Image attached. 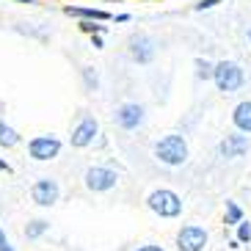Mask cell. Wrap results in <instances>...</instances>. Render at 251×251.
I'll return each mask as SVG.
<instances>
[{"label": "cell", "mask_w": 251, "mask_h": 251, "mask_svg": "<svg viewBox=\"0 0 251 251\" xmlns=\"http://www.w3.org/2000/svg\"><path fill=\"white\" fill-rule=\"evenodd\" d=\"M191 157V147H188V138L179 133H169L163 138L155 141V160L169 166V169H177V166H185Z\"/></svg>", "instance_id": "cell-1"}, {"label": "cell", "mask_w": 251, "mask_h": 251, "mask_svg": "<svg viewBox=\"0 0 251 251\" xmlns=\"http://www.w3.org/2000/svg\"><path fill=\"white\" fill-rule=\"evenodd\" d=\"M213 83L221 94H235L243 89L246 72L237 61H218V64H213Z\"/></svg>", "instance_id": "cell-2"}, {"label": "cell", "mask_w": 251, "mask_h": 251, "mask_svg": "<svg viewBox=\"0 0 251 251\" xmlns=\"http://www.w3.org/2000/svg\"><path fill=\"white\" fill-rule=\"evenodd\" d=\"M147 207L157 218H179L182 215V196L171 188H155L147 196Z\"/></svg>", "instance_id": "cell-3"}, {"label": "cell", "mask_w": 251, "mask_h": 251, "mask_svg": "<svg viewBox=\"0 0 251 251\" xmlns=\"http://www.w3.org/2000/svg\"><path fill=\"white\" fill-rule=\"evenodd\" d=\"M64 149V141L52 133H42V135H33L28 141V157L36 163H47V160H55Z\"/></svg>", "instance_id": "cell-4"}, {"label": "cell", "mask_w": 251, "mask_h": 251, "mask_svg": "<svg viewBox=\"0 0 251 251\" xmlns=\"http://www.w3.org/2000/svg\"><path fill=\"white\" fill-rule=\"evenodd\" d=\"M83 185L94 193H108L119 185V174L111 166H89L83 174Z\"/></svg>", "instance_id": "cell-5"}, {"label": "cell", "mask_w": 251, "mask_h": 251, "mask_svg": "<svg viewBox=\"0 0 251 251\" xmlns=\"http://www.w3.org/2000/svg\"><path fill=\"white\" fill-rule=\"evenodd\" d=\"M113 122H116L122 130L133 133V130L144 127V122H147V108L141 102H122L116 111H113Z\"/></svg>", "instance_id": "cell-6"}, {"label": "cell", "mask_w": 251, "mask_h": 251, "mask_svg": "<svg viewBox=\"0 0 251 251\" xmlns=\"http://www.w3.org/2000/svg\"><path fill=\"white\" fill-rule=\"evenodd\" d=\"M210 243V232L199 224H185L177 232V249L179 251H204Z\"/></svg>", "instance_id": "cell-7"}, {"label": "cell", "mask_w": 251, "mask_h": 251, "mask_svg": "<svg viewBox=\"0 0 251 251\" xmlns=\"http://www.w3.org/2000/svg\"><path fill=\"white\" fill-rule=\"evenodd\" d=\"M127 50H130V58H133L135 64H141V67L152 64L155 55H157V45L149 33H133V36L127 39Z\"/></svg>", "instance_id": "cell-8"}, {"label": "cell", "mask_w": 251, "mask_h": 251, "mask_svg": "<svg viewBox=\"0 0 251 251\" xmlns=\"http://www.w3.org/2000/svg\"><path fill=\"white\" fill-rule=\"evenodd\" d=\"M97 135H100V122H97L94 116H83L80 122L72 127L69 144H72L75 149H89L91 144L97 141Z\"/></svg>", "instance_id": "cell-9"}, {"label": "cell", "mask_w": 251, "mask_h": 251, "mask_svg": "<svg viewBox=\"0 0 251 251\" xmlns=\"http://www.w3.org/2000/svg\"><path fill=\"white\" fill-rule=\"evenodd\" d=\"M30 199L36 201L39 207H52L58 204L61 199V185L55 182L52 177H42L30 185Z\"/></svg>", "instance_id": "cell-10"}, {"label": "cell", "mask_w": 251, "mask_h": 251, "mask_svg": "<svg viewBox=\"0 0 251 251\" xmlns=\"http://www.w3.org/2000/svg\"><path fill=\"white\" fill-rule=\"evenodd\" d=\"M249 152V135H240V133H229L221 138L218 144V155L224 160H237V157H243Z\"/></svg>", "instance_id": "cell-11"}, {"label": "cell", "mask_w": 251, "mask_h": 251, "mask_svg": "<svg viewBox=\"0 0 251 251\" xmlns=\"http://www.w3.org/2000/svg\"><path fill=\"white\" fill-rule=\"evenodd\" d=\"M64 14L77 17L80 23H108V20H113L111 11L97 8V6H64Z\"/></svg>", "instance_id": "cell-12"}, {"label": "cell", "mask_w": 251, "mask_h": 251, "mask_svg": "<svg viewBox=\"0 0 251 251\" xmlns=\"http://www.w3.org/2000/svg\"><path fill=\"white\" fill-rule=\"evenodd\" d=\"M232 125H235V133L251 135V100H240L232 108Z\"/></svg>", "instance_id": "cell-13"}, {"label": "cell", "mask_w": 251, "mask_h": 251, "mask_svg": "<svg viewBox=\"0 0 251 251\" xmlns=\"http://www.w3.org/2000/svg\"><path fill=\"white\" fill-rule=\"evenodd\" d=\"M240 221H246L243 207L237 204V201H226V210H224V224H226V226H237Z\"/></svg>", "instance_id": "cell-14"}, {"label": "cell", "mask_w": 251, "mask_h": 251, "mask_svg": "<svg viewBox=\"0 0 251 251\" xmlns=\"http://www.w3.org/2000/svg\"><path fill=\"white\" fill-rule=\"evenodd\" d=\"M50 232V221H45V218H33V221L25 226V237L28 240H39L42 235H47Z\"/></svg>", "instance_id": "cell-15"}, {"label": "cell", "mask_w": 251, "mask_h": 251, "mask_svg": "<svg viewBox=\"0 0 251 251\" xmlns=\"http://www.w3.org/2000/svg\"><path fill=\"white\" fill-rule=\"evenodd\" d=\"M193 67H196V80H213V61L207 58H196L193 61Z\"/></svg>", "instance_id": "cell-16"}, {"label": "cell", "mask_w": 251, "mask_h": 251, "mask_svg": "<svg viewBox=\"0 0 251 251\" xmlns=\"http://www.w3.org/2000/svg\"><path fill=\"white\" fill-rule=\"evenodd\" d=\"M235 243H251V224H249V221H240V224H237Z\"/></svg>", "instance_id": "cell-17"}, {"label": "cell", "mask_w": 251, "mask_h": 251, "mask_svg": "<svg viewBox=\"0 0 251 251\" xmlns=\"http://www.w3.org/2000/svg\"><path fill=\"white\" fill-rule=\"evenodd\" d=\"M80 30L83 33H91V36H102L105 25H100V23H80Z\"/></svg>", "instance_id": "cell-18"}, {"label": "cell", "mask_w": 251, "mask_h": 251, "mask_svg": "<svg viewBox=\"0 0 251 251\" xmlns=\"http://www.w3.org/2000/svg\"><path fill=\"white\" fill-rule=\"evenodd\" d=\"M218 3H224V0H199V3L193 6V11H210V8H215Z\"/></svg>", "instance_id": "cell-19"}, {"label": "cell", "mask_w": 251, "mask_h": 251, "mask_svg": "<svg viewBox=\"0 0 251 251\" xmlns=\"http://www.w3.org/2000/svg\"><path fill=\"white\" fill-rule=\"evenodd\" d=\"M0 251H14V246H11V240H8L6 229L0 226Z\"/></svg>", "instance_id": "cell-20"}, {"label": "cell", "mask_w": 251, "mask_h": 251, "mask_svg": "<svg viewBox=\"0 0 251 251\" xmlns=\"http://www.w3.org/2000/svg\"><path fill=\"white\" fill-rule=\"evenodd\" d=\"M83 75H86V80H89V89H97V75L91 72V67L83 69Z\"/></svg>", "instance_id": "cell-21"}, {"label": "cell", "mask_w": 251, "mask_h": 251, "mask_svg": "<svg viewBox=\"0 0 251 251\" xmlns=\"http://www.w3.org/2000/svg\"><path fill=\"white\" fill-rule=\"evenodd\" d=\"M135 251H166L163 246H157V243H147V246H138Z\"/></svg>", "instance_id": "cell-22"}, {"label": "cell", "mask_w": 251, "mask_h": 251, "mask_svg": "<svg viewBox=\"0 0 251 251\" xmlns=\"http://www.w3.org/2000/svg\"><path fill=\"white\" fill-rule=\"evenodd\" d=\"M91 47H94V50H102V47H105L102 36H91Z\"/></svg>", "instance_id": "cell-23"}, {"label": "cell", "mask_w": 251, "mask_h": 251, "mask_svg": "<svg viewBox=\"0 0 251 251\" xmlns=\"http://www.w3.org/2000/svg\"><path fill=\"white\" fill-rule=\"evenodd\" d=\"M3 171H6V174L11 171V163H8L6 157H0V174H3Z\"/></svg>", "instance_id": "cell-24"}, {"label": "cell", "mask_w": 251, "mask_h": 251, "mask_svg": "<svg viewBox=\"0 0 251 251\" xmlns=\"http://www.w3.org/2000/svg\"><path fill=\"white\" fill-rule=\"evenodd\" d=\"M113 20H116V23H130V14H116Z\"/></svg>", "instance_id": "cell-25"}, {"label": "cell", "mask_w": 251, "mask_h": 251, "mask_svg": "<svg viewBox=\"0 0 251 251\" xmlns=\"http://www.w3.org/2000/svg\"><path fill=\"white\" fill-rule=\"evenodd\" d=\"M6 127H8V125H6V122H3V119H0V135L6 133Z\"/></svg>", "instance_id": "cell-26"}, {"label": "cell", "mask_w": 251, "mask_h": 251, "mask_svg": "<svg viewBox=\"0 0 251 251\" xmlns=\"http://www.w3.org/2000/svg\"><path fill=\"white\" fill-rule=\"evenodd\" d=\"M14 3H36V0H14Z\"/></svg>", "instance_id": "cell-27"}, {"label": "cell", "mask_w": 251, "mask_h": 251, "mask_svg": "<svg viewBox=\"0 0 251 251\" xmlns=\"http://www.w3.org/2000/svg\"><path fill=\"white\" fill-rule=\"evenodd\" d=\"M246 36H249V42H251V28H249V33H246Z\"/></svg>", "instance_id": "cell-28"}, {"label": "cell", "mask_w": 251, "mask_h": 251, "mask_svg": "<svg viewBox=\"0 0 251 251\" xmlns=\"http://www.w3.org/2000/svg\"><path fill=\"white\" fill-rule=\"evenodd\" d=\"M144 3H152V0H144Z\"/></svg>", "instance_id": "cell-29"}]
</instances>
